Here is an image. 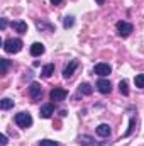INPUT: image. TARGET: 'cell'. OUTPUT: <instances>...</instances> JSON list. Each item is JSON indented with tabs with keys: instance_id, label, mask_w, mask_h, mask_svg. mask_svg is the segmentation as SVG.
Returning <instances> with one entry per match:
<instances>
[{
	"instance_id": "ffe728a7",
	"label": "cell",
	"mask_w": 144,
	"mask_h": 146,
	"mask_svg": "<svg viewBox=\"0 0 144 146\" xmlns=\"http://www.w3.org/2000/svg\"><path fill=\"white\" fill-rule=\"evenodd\" d=\"M134 83H136V87H137V88H144V73L136 75V78H134Z\"/></svg>"
},
{
	"instance_id": "ac0fdd59",
	"label": "cell",
	"mask_w": 144,
	"mask_h": 146,
	"mask_svg": "<svg viewBox=\"0 0 144 146\" xmlns=\"http://www.w3.org/2000/svg\"><path fill=\"white\" fill-rule=\"evenodd\" d=\"M119 90L122 95H129V87H127V82L126 80H120L119 82Z\"/></svg>"
},
{
	"instance_id": "7402d4cb",
	"label": "cell",
	"mask_w": 144,
	"mask_h": 146,
	"mask_svg": "<svg viewBox=\"0 0 144 146\" xmlns=\"http://www.w3.org/2000/svg\"><path fill=\"white\" fill-rule=\"evenodd\" d=\"M39 146H58V143L51 141V139H42V141H39Z\"/></svg>"
},
{
	"instance_id": "4316f807",
	"label": "cell",
	"mask_w": 144,
	"mask_h": 146,
	"mask_svg": "<svg viewBox=\"0 0 144 146\" xmlns=\"http://www.w3.org/2000/svg\"><path fill=\"white\" fill-rule=\"evenodd\" d=\"M95 2H97L98 5H104V2H105V0H95Z\"/></svg>"
},
{
	"instance_id": "3957f363",
	"label": "cell",
	"mask_w": 144,
	"mask_h": 146,
	"mask_svg": "<svg viewBox=\"0 0 144 146\" xmlns=\"http://www.w3.org/2000/svg\"><path fill=\"white\" fill-rule=\"evenodd\" d=\"M115 27H117V33L120 37H129L134 33V26L131 22H126V21H119Z\"/></svg>"
},
{
	"instance_id": "7a4b0ae2",
	"label": "cell",
	"mask_w": 144,
	"mask_h": 146,
	"mask_svg": "<svg viewBox=\"0 0 144 146\" xmlns=\"http://www.w3.org/2000/svg\"><path fill=\"white\" fill-rule=\"evenodd\" d=\"M15 124H17L19 127H22V129L31 127V126H32V117H31V114H29V112H19V114L15 115Z\"/></svg>"
},
{
	"instance_id": "4fadbf2b",
	"label": "cell",
	"mask_w": 144,
	"mask_h": 146,
	"mask_svg": "<svg viewBox=\"0 0 144 146\" xmlns=\"http://www.w3.org/2000/svg\"><path fill=\"white\" fill-rule=\"evenodd\" d=\"M36 27L39 31H48V33H53V31H54V26L49 24V22H44V21H37Z\"/></svg>"
},
{
	"instance_id": "5b68a950",
	"label": "cell",
	"mask_w": 144,
	"mask_h": 146,
	"mask_svg": "<svg viewBox=\"0 0 144 146\" xmlns=\"http://www.w3.org/2000/svg\"><path fill=\"white\" fill-rule=\"evenodd\" d=\"M66 95H68V92H66L65 88H53L51 94H49L51 100H54V102H61V100H65Z\"/></svg>"
},
{
	"instance_id": "e0dca14e",
	"label": "cell",
	"mask_w": 144,
	"mask_h": 146,
	"mask_svg": "<svg viewBox=\"0 0 144 146\" xmlns=\"http://www.w3.org/2000/svg\"><path fill=\"white\" fill-rule=\"evenodd\" d=\"M0 107H2V110H9L10 107H14V100L12 99H2L0 100Z\"/></svg>"
},
{
	"instance_id": "5bb4252c",
	"label": "cell",
	"mask_w": 144,
	"mask_h": 146,
	"mask_svg": "<svg viewBox=\"0 0 144 146\" xmlns=\"http://www.w3.org/2000/svg\"><path fill=\"white\" fill-rule=\"evenodd\" d=\"M44 53V46L41 44V42H34L32 46H31V54L36 58V56H41Z\"/></svg>"
},
{
	"instance_id": "2e32d148",
	"label": "cell",
	"mask_w": 144,
	"mask_h": 146,
	"mask_svg": "<svg viewBox=\"0 0 144 146\" xmlns=\"http://www.w3.org/2000/svg\"><path fill=\"white\" fill-rule=\"evenodd\" d=\"M78 90H80V94H81V95H90L93 88H92V85H90V83H87V82H85V83H80V88H78Z\"/></svg>"
},
{
	"instance_id": "cb8c5ba5",
	"label": "cell",
	"mask_w": 144,
	"mask_h": 146,
	"mask_svg": "<svg viewBox=\"0 0 144 146\" xmlns=\"http://www.w3.org/2000/svg\"><path fill=\"white\" fill-rule=\"evenodd\" d=\"M5 27H7V19H0V29L3 31Z\"/></svg>"
},
{
	"instance_id": "8fae6325",
	"label": "cell",
	"mask_w": 144,
	"mask_h": 146,
	"mask_svg": "<svg viewBox=\"0 0 144 146\" xmlns=\"http://www.w3.org/2000/svg\"><path fill=\"white\" fill-rule=\"evenodd\" d=\"M78 141H80V145H83V146H97L95 139H93L92 136H88V134H81V136L78 138Z\"/></svg>"
},
{
	"instance_id": "9a60e30c",
	"label": "cell",
	"mask_w": 144,
	"mask_h": 146,
	"mask_svg": "<svg viewBox=\"0 0 144 146\" xmlns=\"http://www.w3.org/2000/svg\"><path fill=\"white\" fill-rule=\"evenodd\" d=\"M97 134L102 136V138H108V136H110V126H108V124H100V126L97 127Z\"/></svg>"
},
{
	"instance_id": "44dd1931",
	"label": "cell",
	"mask_w": 144,
	"mask_h": 146,
	"mask_svg": "<svg viewBox=\"0 0 144 146\" xmlns=\"http://www.w3.org/2000/svg\"><path fill=\"white\" fill-rule=\"evenodd\" d=\"M0 63H2V73H7L9 66H10V61H9L7 58H2V60H0Z\"/></svg>"
},
{
	"instance_id": "9c48e42d",
	"label": "cell",
	"mask_w": 144,
	"mask_h": 146,
	"mask_svg": "<svg viewBox=\"0 0 144 146\" xmlns=\"http://www.w3.org/2000/svg\"><path fill=\"white\" fill-rule=\"evenodd\" d=\"M29 94H31L32 100H37V99L41 97V94H42V88H41V85H39L37 82H32V83H31V87H29Z\"/></svg>"
},
{
	"instance_id": "7c38bea8",
	"label": "cell",
	"mask_w": 144,
	"mask_h": 146,
	"mask_svg": "<svg viewBox=\"0 0 144 146\" xmlns=\"http://www.w3.org/2000/svg\"><path fill=\"white\" fill-rule=\"evenodd\" d=\"M53 73H54V65H53V63L44 65V66H42V70H41L42 78H51V75H53Z\"/></svg>"
},
{
	"instance_id": "52a82bcc",
	"label": "cell",
	"mask_w": 144,
	"mask_h": 146,
	"mask_svg": "<svg viewBox=\"0 0 144 146\" xmlns=\"http://www.w3.org/2000/svg\"><path fill=\"white\" fill-rule=\"evenodd\" d=\"M53 114H54V106H53V104H44V106H41L39 115H41L42 119H49Z\"/></svg>"
},
{
	"instance_id": "30bf717a",
	"label": "cell",
	"mask_w": 144,
	"mask_h": 146,
	"mask_svg": "<svg viewBox=\"0 0 144 146\" xmlns=\"http://www.w3.org/2000/svg\"><path fill=\"white\" fill-rule=\"evenodd\" d=\"M10 26H12V29H15L19 34H26V33H27V22H24V21H12Z\"/></svg>"
},
{
	"instance_id": "8992f818",
	"label": "cell",
	"mask_w": 144,
	"mask_h": 146,
	"mask_svg": "<svg viewBox=\"0 0 144 146\" xmlns=\"http://www.w3.org/2000/svg\"><path fill=\"white\" fill-rule=\"evenodd\" d=\"M97 90L100 92V94H104V95H107L112 92V85H110V82L105 80V78H100L98 82H97Z\"/></svg>"
},
{
	"instance_id": "d4e9b609",
	"label": "cell",
	"mask_w": 144,
	"mask_h": 146,
	"mask_svg": "<svg viewBox=\"0 0 144 146\" xmlns=\"http://www.w3.org/2000/svg\"><path fill=\"white\" fill-rule=\"evenodd\" d=\"M0 145L2 146L7 145V136H5V134H2V138H0Z\"/></svg>"
},
{
	"instance_id": "ba28073f",
	"label": "cell",
	"mask_w": 144,
	"mask_h": 146,
	"mask_svg": "<svg viewBox=\"0 0 144 146\" xmlns=\"http://www.w3.org/2000/svg\"><path fill=\"white\" fill-rule=\"evenodd\" d=\"M78 65H80V63H78L76 60L70 61V63H68V65L65 66V70H63V76H65V78H71L73 73H75V70L78 68Z\"/></svg>"
},
{
	"instance_id": "277c9868",
	"label": "cell",
	"mask_w": 144,
	"mask_h": 146,
	"mask_svg": "<svg viewBox=\"0 0 144 146\" xmlns=\"http://www.w3.org/2000/svg\"><path fill=\"white\" fill-rule=\"evenodd\" d=\"M93 73H97L98 76H108L112 73V68H110V65H107V63H98V65L93 66Z\"/></svg>"
},
{
	"instance_id": "484cf974",
	"label": "cell",
	"mask_w": 144,
	"mask_h": 146,
	"mask_svg": "<svg viewBox=\"0 0 144 146\" xmlns=\"http://www.w3.org/2000/svg\"><path fill=\"white\" fill-rule=\"evenodd\" d=\"M61 2H63V0H51V3H53V5H59Z\"/></svg>"
},
{
	"instance_id": "603a6c76",
	"label": "cell",
	"mask_w": 144,
	"mask_h": 146,
	"mask_svg": "<svg viewBox=\"0 0 144 146\" xmlns=\"http://www.w3.org/2000/svg\"><path fill=\"white\" fill-rule=\"evenodd\" d=\"M134 122H136V121H134V119H131V124H129V129H127V131L124 133V138H126V136H129V134L132 133V129H134Z\"/></svg>"
},
{
	"instance_id": "6da1fadb",
	"label": "cell",
	"mask_w": 144,
	"mask_h": 146,
	"mask_svg": "<svg viewBox=\"0 0 144 146\" xmlns=\"http://www.w3.org/2000/svg\"><path fill=\"white\" fill-rule=\"evenodd\" d=\"M22 46H24V42H22V39H19V37H10V39H7L5 42H3V49H5V53H19L20 49H22Z\"/></svg>"
},
{
	"instance_id": "d6986e66",
	"label": "cell",
	"mask_w": 144,
	"mask_h": 146,
	"mask_svg": "<svg viewBox=\"0 0 144 146\" xmlns=\"http://www.w3.org/2000/svg\"><path fill=\"white\" fill-rule=\"evenodd\" d=\"M73 24H75V17H71V15H66V17L63 19V27H65V29L73 27Z\"/></svg>"
}]
</instances>
